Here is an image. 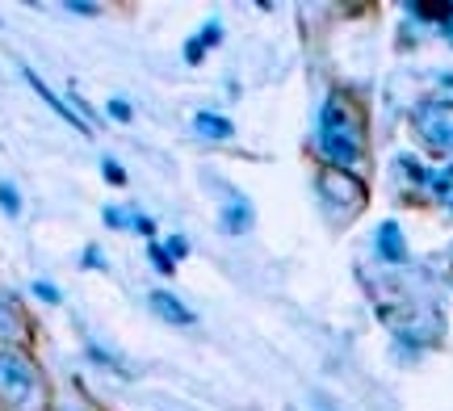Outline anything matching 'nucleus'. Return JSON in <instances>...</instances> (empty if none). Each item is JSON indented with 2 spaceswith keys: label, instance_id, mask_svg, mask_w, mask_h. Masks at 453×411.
Masks as SVG:
<instances>
[{
  "label": "nucleus",
  "instance_id": "1",
  "mask_svg": "<svg viewBox=\"0 0 453 411\" xmlns=\"http://www.w3.org/2000/svg\"><path fill=\"white\" fill-rule=\"evenodd\" d=\"M319 151L336 168H353L361 160V122L344 97H327L324 114H319Z\"/></svg>",
  "mask_w": 453,
  "mask_h": 411
},
{
  "label": "nucleus",
  "instance_id": "2",
  "mask_svg": "<svg viewBox=\"0 0 453 411\" xmlns=\"http://www.w3.org/2000/svg\"><path fill=\"white\" fill-rule=\"evenodd\" d=\"M0 399L13 407H26L38 399V369L17 348H0Z\"/></svg>",
  "mask_w": 453,
  "mask_h": 411
},
{
  "label": "nucleus",
  "instance_id": "3",
  "mask_svg": "<svg viewBox=\"0 0 453 411\" xmlns=\"http://www.w3.org/2000/svg\"><path fill=\"white\" fill-rule=\"evenodd\" d=\"M416 131L428 148L453 151V97H433L416 110Z\"/></svg>",
  "mask_w": 453,
  "mask_h": 411
},
{
  "label": "nucleus",
  "instance_id": "4",
  "mask_svg": "<svg viewBox=\"0 0 453 411\" xmlns=\"http://www.w3.org/2000/svg\"><path fill=\"white\" fill-rule=\"evenodd\" d=\"M147 302H151V311L160 315V319H168L173 328H189V323H194V311H189L177 294H168V290H151Z\"/></svg>",
  "mask_w": 453,
  "mask_h": 411
},
{
  "label": "nucleus",
  "instance_id": "5",
  "mask_svg": "<svg viewBox=\"0 0 453 411\" xmlns=\"http://www.w3.org/2000/svg\"><path fill=\"white\" fill-rule=\"evenodd\" d=\"M21 76H26V84H30L34 93H38V97H42V101H47V105H50V110H55V114L64 118L67 126H76V131H84V134H88V122H84V118H76V114H72V105H67V101H59V97H55V93H50L47 84L38 80V72H34V67H21Z\"/></svg>",
  "mask_w": 453,
  "mask_h": 411
},
{
  "label": "nucleus",
  "instance_id": "6",
  "mask_svg": "<svg viewBox=\"0 0 453 411\" xmlns=\"http://www.w3.org/2000/svg\"><path fill=\"white\" fill-rule=\"evenodd\" d=\"M378 256L387 264L407 261V240H403V231H399V223H382L378 227Z\"/></svg>",
  "mask_w": 453,
  "mask_h": 411
},
{
  "label": "nucleus",
  "instance_id": "7",
  "mask_svg": "<svg viewBox=\"0 0 453 411\" xmlns=\"http://www.w3.org/2000/svg\"><path fill=\"white\" fill-rule=\"evenodd\" d=\"M219 42H223V26H219V21H206L202 34L185 42V64H202V59H206V50L219 47Z\"/></svg>",
  "mask_w": 453,
  "mask_h": 411
},
{
  "label": "nucleus",
  "instance_id": "8",
  "mask_svg": "<svg viewBox=\"0 0 453 411\" xmlns=\"http://www.w3.org/2000/svg\"><path fill=\"white\" fill-rule=\"evenodd\" d=\"M194 131L202 134V139H214V143H223V139H231V134H235V126H231L223 114H211V110H202V114H194Z\"/></svg>",
  "mask_w": 453,
  "mask_h": 411
},
{
  "label": "nucleus",
  "instance_id": "9",
  "mask_svg": "<svg viewBox=\"0 0 453 411\" xmlns=\"http://www.w3.org/2000/svg\"><path fill=\"white\" fill-rule=\"evenodd\" d=\"M223 231L226 235H243V231H252V206L243 198H235L231 206H223Z\"/></svg>",
  "mask_w": 453,
  "mask_h": 411
},
{
  "label": "nucleus",
  "instance_id": "10",
  "mask_svg": "<svg viewBox=\"0 0 453 411\" xmlns=\"http://www.w3.org/2000/svg\"><path fill=\"white\" fill-rule=\"evenodd\" d=\"M13 336H21V319H17L13 302L0 294V340H13Z\"/></svg>",
  "mask_w": 453,
  "mask_h": 411
},
{
  "label": "nucleus",
  "instance_id": "11",
  "mask_svg": "<svg viewBox=\"0 0 453 411\" xmlns=\"http://www.w3.org/2000/svg\"><path fill=\"white\" fill-rule=\"evenodd\" d=\"M147 261H151V269H160L164 278H173V269H177V261L168 256V247H164V244H151V247H147Z\"/></svg>",
  "mask_w": 453,
  "mask_h": 411
},
{
  "label": "nucleus",
  "instance_id": "12",
  "mask_svg": "<svg viewBox=\"0 0 453 411\" xmlns=\"http://www.w3.org/2000/svg\"><path fill=\"white\" fill-rule=\"evenodd\" d=\"M0 210L9 214V218H17V214H21V198H17V189L9 181H0Z\"/></svg>",
  "mask_w": 453,
  "mask_h": 411
},
{
  "label": "nucleus",
  "instance_id": "13",
  "mask_svg": "<svg viewBox=\"0 0 453 411\" xmlns=\"http://www.w3.org/2000/svg\"><path fill=\"white\" fill-rule=\"evenodd\" d=\"M105 227H113V231H127V227H134V218H127V214L118 210V206H105Z\"/></svg>",
  "mask_w": 453,
  "mask_h": 411
},
{
  "label": "nucleus",
  "instance_id": "14",
  "mask_svg": "<svg viewBox=\"0 0 453 411\" xmlns=\"http://www.w3.org/2000/svg\"><path fill=\"white\" fill-rule=\"evenodd\" d=\"M30 290H34V294H38V298H42V302H64V294H59V290H55L50 281H34Z\"/></svg>",
  "mask_w": 453,
  "mask_h": 411
},
{
  "label": "nucleus",
  "instance_id": "15",
  "mask_svg": "<svg viewBox=\"0 0 453 411\" xmlns=\"http://www.w3.org/2000/svg\"><path fill=\"white\" fill-rule=\"evenodd\" d=\"M168 256H173V261H180V256H189V244H185V235H173V240H168Z\"/></svg>",
  "mask_w": 453,
  "mask_h": 411
},
{
  "label": "nucleus",
  "instance_id": "16",
  "mask_svg": "<svg viewBox=\"0 0 453 411\" xmlns=\"http://www.w3.org/2000/svg\"><path fill=\"white\" fill-rule=\"evenodd\" d=\"M81 264H84V269H105V256H101V247H84Z\"/></svg>",
  "mask_w": 453,
  "mask_h": 411
},
{
  "label": "nucleus",
  "instance_id": "17",
  "mask_svg": "<svg viewBox=\"0 0 453 411\" xmlns=\"http://www.w3.org/2000/svg\"><path fill=\"white\" fill-rule=\"evenodd\" d=\"M101 172H105V181H110V185H127V172L113 164V160H105V164H101Z\"/></svg>",
  "mask_w": 453,
  "mask_h": 411
},
{
  "label": "nucleus",
  "instance_id": "18",
  "mask_svg": "<svg viewBox=\"0 0 453 411\" xmlns=\"http://www.w3.org/2000/svg\"><path fill=\"white\" fill-rule=\"evenodd\" d=\"M110 118H113V122H130V105L122 97H113L110 101Z\"/></svg>",
  "mask_w": 453,
  "mask_h": 411
},
{
  "label": "nucleus",
  "instance_id": "19",
  "mask_svg": "<svg viewBox=\"0 0 453 411\" xmlns=\"http://www.w3.org/2000/svg\"><path fill=\"white\" fill-rule=\"evenodd\" d=\"M88 362H97V365H110V369H118V374H122V365L113 362L110 353H101V348H88Z\"/></svg>",
  "mask_w": 453,
  "mask_h": 411
},
{
  "label": "nucleus",
  "instance_id": "20",
  "mask_svg": "<svg viewBox=\"0 0 453 411\" xmlns=\"http://www.w3.org/2000/svg\"><path fill=\"white\" fill-rule=\"evenodd\" d=\"M72 13H97V4H84V0H67Z\"/></svg>",
  "mask_w": 453,
  "mask_h": 411
},
{
  "label": "nucleus",
  "instance_id": "21",
  "mask_svg": "<svg viewBox=\"0 0 453 411\" xmlns=\"http://www.w3.org/2000/svg\"><path fill=\"white\" fill-rule=\"evenodd\" d=\"M441 26H445V34H449V42H453V4L445 9V17H441Z\"/></svg>",
  "mask_w": 453,
  "mask_h": 411
}]
</instances>
